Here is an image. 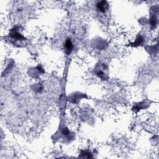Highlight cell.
<instances>
[{
    "instance_id": "3",
    "label": "cell",
    "mask_w": 159,
    "mask_h": 159,
    "mask_svg": "<svg viewBox=\"0 0 159 159\" xmlns=\"http://www.w3.org/2000/svg\"><path fill=\"white\" fill-rule=\"evenodd\" d=\"M108 70V65L101 61L97 63L94 68L95 75L102 81H106L109 79Z\"/></svg>"
},
{
    "instance_id": "10",
    "label": "cell",
    "mask_w": 159,
    "mask_h": 159,
    "mask_svg": "<svg viewBox=\"0 0 159 159\" xmlns=\"http://www.w3.org/2000/svg\"><path fill=\"white\" fill-rule=\"evenodd\" d=\"M96 9L101 13H106L109 9V4L106 1H101L97 2Z\"/></svg>"
},
{
    "instance_id": "2",
    "label": "cell",
    "mask_w": 159,
    "mask_h": 159,
    "mask_svg": "<svg viewBox=\"0 0 159 159\" xmlns=\"http://www.w3.org/2000/svg\"><path fill=\"white\" fill-rule=\"evenodd\" d=\"M21 27L19 25H15L11 29L8 34L5 37V40L10 44L17 47H24L27 45L28 40L21 33Z\"/></svg>"
},
{
    "instance_id": "12",
    "label": "cell",
    "mask_w": 159,
    "mask_h": 159,
    "mask_svg": "<svg viewBox=\"0 0 159 159\" xmlns=\"http://www.w3.org/2000/svg\"><path fill=\"white\" fill-rule=\"evenodd\" d=\"M145 48L150 56L157 55L158 50V47L157 44H156L155 45H152V46H148V45L145 46Z\"/></svg>"
},
{
    "instance_id": "1",
    "label": "cell",
    "mask_w": 159,
    "mask_h": 159,
    "mask_svg": "<svg viewBox=\"0 0 159 159\" xmlns=\"http://www.w3.org/2000/svg\"><path fill=\"white\" fill-rule=\"evenodd\" d=\"M75 138V133L68 128L65 123L64 117L61 116L57 131L51 137L53 142H60L62 144L68 145L73 142Z\"/></svg>"
},
{
    "instance_id": "9",
    "label": "cell",
    "mask_w": 159,
    "mask_h": 159,
    "mask_svg": "<svg viewBox=\"0 0 159 159\" xmlns=\"http://www.w3.org/2000/svg\"><path fill=\"white\" fill-rule=\"evenodd\" d=\"M73 43L70 38H67L65 41L63 43V49L65 51V53L67 55L71 54V53L73 50Z\"/></svg>"
},
{
    "instance_id": "5",
    "label": "cell",
    "mask_w": 159,
    "mask_h": 159,
    "mask_svg": "<svg viewBox=\"0 0 159 159\" xmlns=\"http://www.w3.org/2000/svg\"><path fill=\"white\" fill-rule=\"evenodd\" d=\"M146 42V35L143 31L139 32L134 40V42H130L128 44V46L132 47H138L144 45Z\"/></svg>"
},
{
    "instance_id": "11",
    "label": "cell",
    "mask_w": 159,
    "mask_h": 159,
    "mask_svg": "<svg viewBox=\"0 0 159 159\" xmlns=\"http://www.w3.org/2000/svg\"><path fill=\"white\" fill-rule=\"evenodd\" d=\"M78 157L81 158H93L94 153L90 149H82L80 151Z\"/></svg>"
},
{
    "instance_id": "7",
    "label": "cell",
    "mask_w": 159,
    "mask_h": 159,
    "mask_svg": "<svg viewBox=\"0 0 159 159\" xmlns=\"http://www.w3.org/2000/svg\"><path fill=\"white\" fill-rule=\"evenodd\" d=\"M150 103L151 101L148 99H145L140 102H134L132 107V111L134 112L137 113L142 109H146L149 107V106H150Z\"/></svg>"
},
{
    "instance_id": "8",
    "label": "cell",
    "mask_w": 159,
    "mask_h": 159,
    "mask_svg": "<svg viewBox=\"0 0 159 159\" xmlns=\"http://www.w3.org/2000/svg\"><path fill=\"white\" fill-rule=\"evenodd\" d=\"M45 73L41 65H39L35 67H31L28 70L29 75L32 78H38Z\"/></svg>"
},
{
    "instance_id": "13",
    "label": "cell",
    "mask_w": 159,
    "mask_h": 159,
    "mask_svg": "<svg viewBox=\"0 0 159 159\" xmlns=\"http://www.w3.org/2000/svg\"><path fill=\"white\" fill-rule=\"evenodd\" d=\"M93 40L94 41V43H93L94 46H95L96 48L99 50L105 48V46L107 45L104 40L101 39V38H98V39H94Z\"/></svg>"
},
{
    "instance_id": "4",
    "label": "cell",
    "mask_w": 159,
    "mask_h": 159,
    "mask_svg": "<svg viewBox=\"0 0 159 159\" xmlns=\"http://www.w3.org/2000/svg\"><path fill=\"white\" fill-rule=\"evenodd\" d=\"M84 98H88L86 94L83 93L80 91H75L68 95V96L67 97V100L71 104H77L81 99Z\"/></svg>"
},
{
    "instance_id": "6",
    "label": "cell",
    "mask_w": 159,
    "mask_h": 159,
    "mask_svg": "<svg viewBox=\"0 0 159 159\" xmlns=\"http://www.w3.org/2000/svg\"><path fill=\"white\" fill-rule=\"evenodd\" d=\"M158 8L155 9V7L152 6L150 9V16L148 19V24L152 30L155 29L158 25Z\"/></svg>"
}]
</instances>
